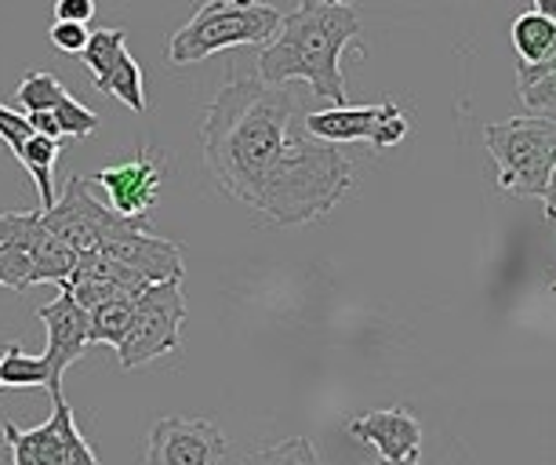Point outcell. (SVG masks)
Returning <instances> with one entry per match:
<instances>
[{
	"mask_svg": "<svg viewBox=\"0 0 556 465\" xmlns=\"http://www.w3.org/2000/svg\"><path fill=\"white\" fill-rule=\"evenodd\" d=\"M201 139L215 186L277 226L324 218L353 189L350 156L313 139L295 95L258 77H233L218 88Z\"/></svg>",
	"mask_w": 556,
	"mask_h": 465,
	"instance_id": "6da1fadb",
	"label": "cell"
},
{
	"mask_svg": "<svg viewBox=\"0 0 556 465\" xmlns=\"http://www.w3.org/2000/svg\"><path fill=\"white\" fill-rule=\"evenodd\" d=\"M280 18L285 15L262 0H204L190 23L167 40V62L193 66L226 48L269 45L280 29Z\"/></svg>",
	"mask_w": 556,
	"mask_h": 465,
	"instance_id": "3957f363",
	"label": "cell"
},
{
	"mask_svg": "<svg viewBox=\"0 0 556 465\" xmlns=\"http://www.w3.org/2000/svg\"><path fill=\"white\" fill-rule=\"evenodd\" d=\"M96 88L102 95H113V99H121L124 105H131L135 113H146V84H142V70L139 62L128 48L121 51V59L113 62V66L102 73L96 80Z\"/></svg>",
	"mask_w": 556,
	"mask_h": 465,
	"instance_id": "2e32d148",
	"label": "cell"
},
{
	"mask_svg": "<svg viewBox=\"0 0 556 465\" xmlns=\"http://www.w3.org/2000/svg\"><path fill=\"white\" fill-rule=\"evenodd\" d=\"M534 12L545 15V18H553V23H556V0H534Z\"/></svg>",
	"mask_w": 556,
	"mask_h": 465,
	"instance_id": "d6a6232c",
	"label": "cell"
},
{
	"mask_svg": "<svg viewBox=\"0 0 556 465\" xmlns=\"http://www.w3.org/2000/svg\"><path fill=\"white\" fill-rule=\"evenodd\" d=\"M556 45V23L539 12H523L517 23H513V48L523 66H534L549 55V48Z\"/></svg>",
	"mask_w": 556,
	"mask_h": 465,
	"instance_id": "d6986e66",
	"label": "cell"
},
{
	"mask_svg": "<svg viewBox=\"0 0 556 465\" xmlns=\"http://www.w3.org/2000/svg\"><path fill=\"white\" fill-rule=\"evenodd\" d=\"M379 465H418V458H404V462H393V458H379Z\"/></svg>",
	"mask_w": 556,
	"mask_h": 465,
	"instance_id": "836d02e7",
	"label": "cell"
},
{
	"mask_svg": "<svg viewBox=\"0 0 556 465\" xmlns=\"http://www.w3.org/2000/svg\"><path fill=\"white\" fill-rule=\"evenodd\" d=\"M121 218L124 215H117V211L106 204H99V200L88 193V183H84L80 175H70L62 197L48 211H40L45 229L55 232L59 240H66L80 255L84 251H96L102 244V237H106Z\"/></svg>",
	"mask_w": 556,
	"mask_h": 465,
	"instance_id": "9c48e42d",
	"label": "cell"
},
{
	"mask_svg": "<svg viewBox=\"0 0 556 465\" xmlns=\"http://www.w3.org/2000/svg\"><path fill=\"white\" fill-rule=\"evenodd\" d=\"M520 99L528 110H556V73H549V77H542L539 84H531V88L520 91Z\"/></svg>",
	"mask_w": 556,
	"mask_h": 465,
	"instance_id": "83f0119b",
	"label": "cell"
},
{
	"mask_svg": "<svg viewBox=\"0 0 556 465\" xmlns=\"http://www.w3.org/2000/svg\"><path fill=\"white\" fill-rule=\"evenodd\" d=\"M161 178H164V164L156 161L153 153L139 150V156L128 164L117 167H102L96 175V183L106 189L110 208L124 218H146L150 208L156 204V193H161Z\"/></svg>",
	"mask_w": 556,
	"mask_h": 465,
	"instance_id": "7c38bea8",
	"label": "cell"
},
{
	"mask_svg": "<svg viewBox=\"0 0 556 465\" xmlns=\"http://www.w3.org/2000/svg\"><path fill=\"white\" fill-rule=\"evenodd\" d=\"M542 204H545V218L556 222V167L549 175V186H545V193H542Z\"/></svg>",
	"mask_w": 556,
	"mask_h": 465,
	"instance_id": "1f68e13d",
	"label": "cell"
},
{
	"mask_svg": "<svg viewBox=\"0 0 556 465\" xmlns=\"http://www.w3.org/2000/svg\"><path fill=\"white\" fill-rule=\"evenodd\" d=\"M0 386L8 389H37L45 386L51 389V367L40 356L23 353V345H4L0 349Z\"/></svg>",
	"mask_w": 556,
	"mask_h": 465,
	"instance_id": "ac0fdd59",
	"label": "cell"
},
{
	"mask_svg": "<svg viewBox=\"0 0 556 465\" xmlns=\"http://www.w3.org/2000/svg\"><path fill=\"white\" fill-rule=\"evenodd\" d=\"M131 321H135V294L96 305V310L88 313V345L99 342V345L117 349L124 342V335H128Z\"/></svg>",
	"mask_w": 556,
	"mask_h": 465,
	"instance_id": "e0dca14e",
	"label": "cell"
},
{
	"mask_svg": "<svg viewBox=\"0 0 556 465\" xmlns=\"http://www.w3.org/2000/svg\"><path fill=\"white\" fill-rule=\"evenodd\" d=\"M102 255L117 259L121 266L135 269L139 277H146L150 284H164V280H182L186 269H182V248L175 240H164V237H153L150 232V222L146 218H121L102 244L96 248Z\"/></svg>",
	"mask_w": 556,
	"mask_h": 465,
	"instance_id": "ba28073f",
	"label": "cell"
},
{
	"mask_svg": "<svg viewBox=\"0 0 556 465\" xmlns=\"http://www.w3.org/2000/svg\"><path fill=\"white\" fill-rule=\"evenodd\" d=\"M244 465H324V462L306 437H291V440L273 443V448L251 451Z\"/></svg>",
	"mask_w": 556,
	"mask_h": 465,
	"instance_id": "44dd1931",
	"label": "cell"
},
{
	"mask_svg": "<svg viewBox=\"0 0 556 465\" xmlns=\"http://www.w3.org/2000/svg\"><path fill=\"white\" fill-rule=\"evenodd\" d=\"M40 211H4L0 215V255L4 251H26V240L34 232Z\"/></svg>",
	"mask_w": 556,
	"mask_h": 465,
	"instance_id": "cb8c5ba5",
	"label": "cell"
},
{
	"mask_svg": "<svg viewBox=\"0 0 556 465\" xmlns=\"http://www.w3.org/2000/svg\"><path fill=\"white\" fill-rule=\"evenodd\" d=\"M549 73H556V45L549 48V55H545L542 62H534V66H523V62H517V88H531V84H539L542 77H549Z\"/></svg>",
	"mask_w": 556,
	"mask_h": 465,
	"instance_id": "f546056e",
	"label": "cell"
},
{
	"mask_svg": "<svg viewBox=\"0 0 556 465\" xmlns=\"http://www.w3.org/2000/svg\"><path fill=\"white\" fill-rule=\"evenodd\" d=\"M0 288H12V291H26L29 288L26 251H4V255H0Z\"/></svg>",
	"mask_w": 556,
	"mask_h": 465,
	"instance_id": "484cf974",
	"label": "cell"
},
{
	"mask_svg": "<svg viewBox=\"0 0 556 465\" xmlns=\"http://www.w3.org/2000/svg\"><path fill=\"white\" fill-rule=\"evenodd\" d=\"M29 124H34L37 135H48V139H59L62 142L59 124H55V116H51V113H29Z\"/></svg>",
	"mask_w": 556,
	"mask_h": 465,
	"instance_id": "4dcf8cb0",
	"label": "cell"
},
{
	"mask_svg": "<svg viewBox=\"0 0 556 465\" xmlns=\"http://www.w3.org/2000/svg\"><path fill=\"white\" fill-rule=\"evenodd\" d=\"M484 142L498 164V186L506 193L523 200L545 193L556 167V121L509 116V121L488 124Z\"/></svg>",
	"mask_w": 556,
	"mask_h": 465,
	"instance_id": "277c9868",
	"label": "cell"
},
{
	"mask_svg": "<svg viewBox=\"0 0 556 465\" xmlns=\"http://www.w3.org/2000/svg\"><path fill=\"white\" fill-rule=\"evenodd\" d=\"M66 95L70 91L62 88L51 73H29V77L18 84V105H23L26 113H51Z\"/></svg>",
	"mask_w": 556,
	"mask_h": 465,
	"instance_id": "7402d4cb",
	"label": "cell"
},
{
	"mask_svg": "<svg viewBox=\"0 0 556 465\" xmlns=\"http://www.w3.org/2000/svg\"><path fill=\"white\" fill-rule=\"evenodd\" d=\"M62 153V142L59 139H48V135H29L26 146L18 150V164L26 167L29 175H34L37 183V193H40V208L37 211H48L55 204V161Z\"/></svg>",
	"mask_w": 556,
	"mask_h": 465,
	"instance_id": "9a60e30c",
	"label": "cell"
},
{
	"mask_svg": "<svg viewBox=\"0 0 556 465\" xmlns=\"http://www.w3.org/2000/svg\"><path fill=\"white\" fill-rule=\"evenodd\" d=\"M51 116H55L62 139H88V135L99 131V113L88 110V105H80L73 95H66V99L51 110Z\"/></svg>",
	"mask_w": 556,
	"mask_h": 465,
	"instance_id": "603a6c76",
	"label": "cell"
},
{
	"mask_svg": "<svg viewBox=\"0 0 556 465\" xmlns=\"http://www.w3.org/2000/svg\"><path fill=\"white\" fill-rule=\"evenodd\" d=\"M88 26L80 23H55L51 26V45L59 51H73V55H80L84 48H88Z\"/></svg>",
	"mask_w": 556,
	"mask_h": 465,
	"instance_id": "4316f807",
	"label": "cell"
},
{
	"mask_svg": "<svg viewBox=\"0 0 556 465\" xmlns=\"http://www.w3.org/2000/svg\"><path fill=\"white\" fill-rule=\"evenodd\" d=\"M34 135V124H29V116L8 110V105H0V139L12 153H18L26 146V139Z\"/></svg>",
	"mask_w": 556,
	"mask_h": 465,
	"instance_id": "d4e9b609",
	"label": "cell"
},
{
	"mask_svg": "<svg viewBox=\"0 0 556 465\" xmlns=\"http://www.w3.org/2000/svg\"><path fill=\"white\" fill-rule=\"evenodd\" d=\"M96 18V0H55V23L88 26Z\"/></svg>",
	"mask_w": 556,
	"mask_h": 465,
	"instance_id": "f1b7e54d",
	"label": "cell"
},
{
	"mask_svg": "<svg viewBox=\"0 0 556 465\" xmlns=\"http://www.w3.org/2000/svg\"><path fill=\"white\" fill-rule=\"evenodd\" d=\"M26 259H29V284H59V288H66L73 273H77L80 251H73L66 240L48 232L45 222L37 218V226L26 240Z\"/></svg>",
	"mask_w": 556,
	"mask_h": 465,
	"instance_id": "5bb4252c",
	"label": "cell"
},
{
	"mask_svg": "<svg viewBox=\"0 0 556 465\" xmlns=\"http://www.w3.org/2000/svg\"><path fill=\"white\" fill-rule=\"evenodd\" d=\"M128 48V34H124V29H96V34L88 37V48L80 51L84 55V66L91 70V77H102V73H106L113 62L121 59V51Z\"/></svg>",
	"mask_w": 556,
	"mask_h": 465,
	"instance_id": "ffe728a7",
	"label": "cell"
},
{
	"mask_svg": "<svg viewBox=\"0 0 556 465\" xmlns=\"http://www.w3.org/2000/svg\"><path fill=\"white\" fill-rule=\"evenodd\" d=\"M182 321H186V299L182 280L146 284L135 294V321L117 345V361L124 372L146 367L161 361L167 353H178L182 345Z\"/></svg>",
	"mask_w": 556,
	"mask_h": 465,
	"instance_id": "5b68a950",
	"label": "cell"
},
{
	"mask_svg": "<svg viewBox=\"0 0 556 465\" xmlns=\"http://www.w3.org/2000/svg\"><path fill=\"white\" fill-rule=\"evenodd\" d=\"M4 440L12 451V465H99L62 393L51 397V418L45 426L23 432L15 422H4Z\"/></svg>",
	"mask_w": 556,
	"mask_h": 465,
	"instance_id": "8992f818",
	"label": "cell"
},
{
	"mask_svg": "<svg viewBox=\"0 0 556 465\" xmlns=\"http://www.w3.org/2000/svg\"><path fill=\"white\" fill-rule=\"evenodd\" d=\"M226 437L212 418H161L146 440L142 465H223Z\"/></svg>",
	"mask_w": 556,
	"mask_h": 465,
	"instance_id": "30bf717a",
	"label": "cell"
},
{
	"mask_svg": "<svg viewBox=\"0 0 556 465\" xmlns=\"http://www.w3.org/2000/svg\"><path fill=\"white\" fill-rule=\"evenodd\" d=\"M353 440L367 443V448L379 451V458H418V448H422V426L407 407H375L364 411L361 418L345 422Z\"/></svg>",
	"mask_w": 556,
	"mask_h": 465,
	"instance_id": "4fadbf2b",
	"label": "cell"
},
{
	"mask_svg": "<svg viewBox=\"0 0 556 465\" xmlns=\"http://www.w3.org/2000/svg\"><path fill=\"white\" fill-rule=\"evenodd\" d=\"M328 4H350V0H328Z\"/></svg>",
	"mask_w": 556,
	"mask_h": 465,
	"instance_id": "e575fe53",
	"label": "cell"
},
{
	"mask_svg": "<svg viewBox=\"0 0 556 465\" xmlns=\"http://www.w3.org/2000/svg\"><path fill=\"white\" fill-rule=\"evenodd\" d=\"M37 316L48 331V345H45V361L51 367L48 393L59 397L62 393V375H66L70 367L84 356V349H88V310H84L73 294L62 291L55 302L40 305Z\"/></svg>",
	"mask_w": 556,
	"mask_h": 465,
	"instance_id": "8fae6325",
	"label": "cell"
},
{
	"mask_svg": "<svg viewBox=\"0 0 556 465\" xmlns=\"http://www.w3.org/2000/svg\"><path fill=\"white\" fill-rule=\"evenodd\" d=\"M361 34V18L350 4L302 0L295 12L280 18L277 37L258 51V80L285 88L288 80H306L313 95L331 105H345L342 51Z\"/></svg>",
	"mask_w": 556,
	"mask_h": 465,
	"instance_id": "7a4b0ae2",
	"label": "cell"
},
{
	"mask_svg": "<svg viewBox=\"0 0 556 465\" xmlns=\"http://www.w3.org/2000/svg\"><path fill=\"white\" fill-rule=\"evenodd\" d=\"M306 131L313 139L342 146V142H371L375 150H390L407 135V116L396 102L379 105H331V110L306 113Z\"/></svg>",
	"mask_w": 556,
	"mask_h": 465,
	"instance_id": "52a82bcc",
	"label": "cell"
}]
</instances>
